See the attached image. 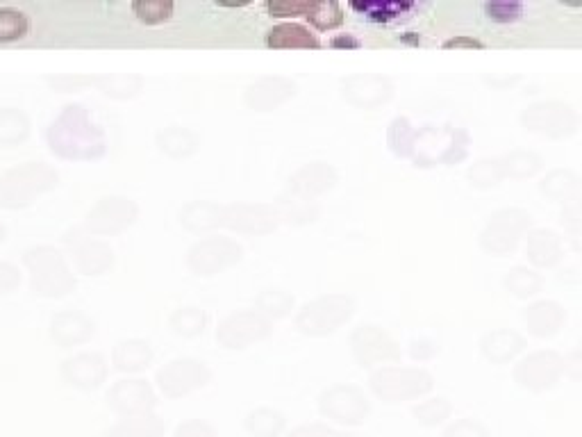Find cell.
<instances>
[{"mask_svg": "<svg viewBox=\"0 0 582 437\" xmlns=\"http://www.w3.org/2000/svg\"><path fill=\"white\" fill-rule=\"evenodd\" d=\"M271 48H317L319 41L310 30H305L296 23H282L269 32Z\"/></svg>", "mask_w": 582, "mask_h": 437, "instance_id": "obj_1", "label": "cell"}, {"mask_svg": "<svg viewBox=\"0 0 582 437\" xmlns=\"http://www.w3.org/2000/svg\"><path fill=\"white\" fill-rule=\"evenodd\" d=\"M30 19L12 7H0V41H14L28 35Z\"/></svg>", "mask_w": 582, "mask_h": 437, "instance_id": "obj_2", "label": "cell"}, {"mask_svg": "<svg viewBox=\"0 0 582 437\" xmlns=\"http://www.w3.org/2000/svg\"><path fill=\"white\" fill-rule=\"evenodd\" d=\"M132 10H135L141 23H146V26H157V23L171 19L173 3H169V0H141V3H135Z\"/></svg>", "mask_w": 582, "mask_h": 437, "instance_id": "obj_3", "label": "cell"}, {"mask_svg": "<svg viewBox=\"0 0 582 437\" xmlns=\"http://www.w3.org/2000/svg\"><path fill=\"white\" fill-rule=\"evenodd\" d=\"M305 19H310V23L319 26L321 30H328V28L339 26V23L344 21V14L335 3H314Z\"/></svg>", "mask_w": 582, "mask_h": 437, "instance_id": "obj_4", "label": "cell"}, {"mask_svg": "<svg viewBox=\"0 0 582 437\" xmlns=\"http://www.w3.org/2000/svg\"><path fill=\"white\" fill-rule=\"evenodd\" d=\"M310 0H271L269 3V12L273 16H278V19H287V16H296V14H303L307 16V12L312 10Z\"/></svg>", "mask_w": 582, "mask_h": 437, "instance_id": "obj_5", "label": "cell"}, {"mask_svg": "<svg viewBox=\"0 0 582 437\" xmlns=\"http://www.w3.org/2000/svg\"><path fill=\"white\" fill-rule=\"evenodd\" d=\"M446 437H485V431L473 422H460L448 428Z\"/></svg>", "mask_w": 582, "mask_h": 437, "instance_id": "obj_6", "label": "cell"}, {"mask_svg": "<svg viewBox=\"0 0 582 437\" xmlns=\"http://www.w3.org/2000/svg\"><path fill=\"white\" fill-rule=\"evenodd\" d=\"M460 44H464V41H448V44H446V46H448V48H453V46H460ZM469 46H476V48H480L482 44H478V41H471V44H469Z\"/></svg>", "mask_w": 582, "mask_h": 437, "instance_id": "obj_7", "label": "cell"}]
</instances>
